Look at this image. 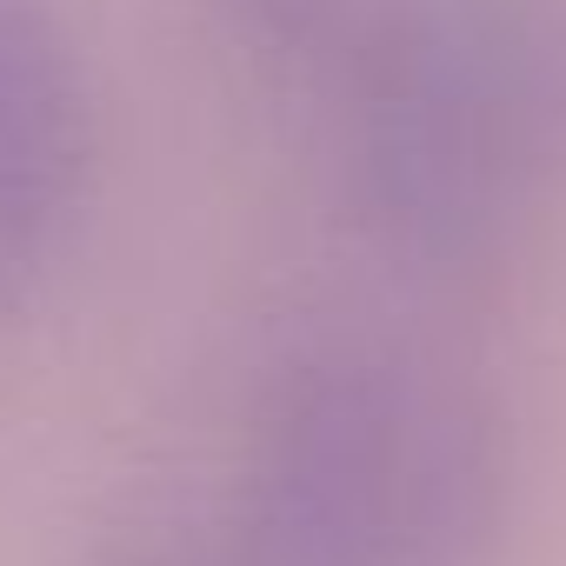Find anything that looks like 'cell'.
Wrapping results in <instances>:
<instances>
[{"label":"cell","mask_w":566,"mask_h":566,"mask_svg":"<svg viewBox=\"0 0 566 566\" xmlns=\"http://www.w3.org/2000/svg\"><path fill=\"white\" fill-rule=\"evenodd\" d=\"M500 506L506 433L453 367L321 347L266 387L220 520L253 566H473Z\"/></svg>","instance_id":"cell-1"},{"label":"cell","mask_w":566,"mask_h":566,"mask_svg":"<svg viewBox=\"0 0 566 566\" xmlns=\"http://www.w3.org/2000/svg\"><path fill=\"white\" fill-rule=\"evenodd\" d=\"M334 74L360 200L394 247L433 266L486 260L539 167L553 41L506 8L453 0L360 21Z\"/></svg>","instance_id":"cell-2"},{"label":"cell","mask_w":566,"mask_h":566,"mask_svg":"<svg viewBox=\"0 0 566 566\" xmlns=\"http://www.w3.org/2000/svg\"><path fill=\"white\" fill-rule=\"evenodd\" d=\"M227 8L280 54H301V61H340V48L354 41V8L347 0H227Z\"/></svg>","instance_id":"cell-3"},{"label":"cell","mask_w":566,"mask_h":566,"mask_svg":"<svg viewBox=\"0 0 566 566\" xmlns=\"http://www.w3.org/2000/svg\"><path fill=\"white\" fill-rule=\"evenodd\" d=\"M107 566H253V559L240 553V539L227 533V520H193V526L134 533L127 546L107 553Z\"/></svg>","instance_id":"cell-4"}]
</instances>
